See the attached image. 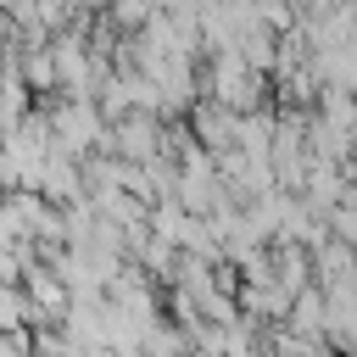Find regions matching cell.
<instances>
[{"label":"cell","mask_w":357,"mask_h":357,"mask_svg":"<svg viewBox=\"0 0 357 357\" xmlns=\"http://www.w3.org/2000/svg\"><path fill=\"white\" fill-rule=\"evenodd\" d=\"M89 6H100V0H89Z\"/></svg>","instance_id":"cell-1"}]
</instances>
